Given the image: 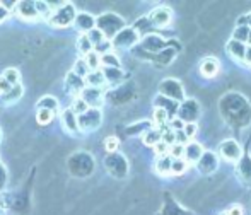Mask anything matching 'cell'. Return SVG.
<instances>
[{"label": "cell", "mask_w": 251, "mask_h": 215, "mask_svg": "<svg viewBox=\"0 0 251 215\" xmlns=\"http://www.w3.org/2000/svg\"><path fill=\"white\" fill-rule=\"evenodd\" d=\"M125 26L126 24H125V21H123V17L115 12H104L96 17V29H100L101 33L104 34L106 40H109V41H111Z\"/></svg>", "instance_id": "cell-1"}, {"label": "cell", "mask_w": 251, "mask_h": 215, "mask_svg": "<svg viewBox=\"0 0 251 215\" xmlns=\"http://www.w3.org/2000/svg\"><path fill=\"white\" fill-rule=\"evenodd\" d=\"M77 16L75 5L70 2H63L58 9L51 10V14L48 16V23L53 27H58V29H65L69 26H74V19Z\"/></svg>", "instance_id": "cell-2"}, {"label": "cell", "mask_w": 251, "mask_h": 215, "mask_svg": "<svg viewBox=\"0 0 251 215\" xmlns=\"http://www.w3.org/2000/svg\"><path fill=\"white\" fill-rule=\"evenodd\" d=\"M159 94L162 97H168L171 101H176V103L181 104L185 97V89H183V84L179 82L178 79H164L161 84H159Z\"/></svg>", "instance_id": "cell-3"}, {"label": "cell", "mask_w": 251, "mask_h": 215, "mask_svg": "<svg viewBox=\"0 0 251 215\" xmlns=\"http://www.w3.org/2000/svg\"><path fill=\"white\" fill-rule=\"evenodd\" d=\"M140 41V36L137 34V31L130 26H125L115 38L111 40V48L115 50H130Z\"/></svg>", "instance_id": "cell-4"}, {"label": "cell", "mask_w": 251, "mask_h": 215, "mask_svg": "<svg viewBox=\"0 0 251 215\" xmlns=\"http://www.w3.org/2000/svg\"><path fill=\"white\" fill-rule=\"evenodd\" d=\"M102 123V113L101 109L89 108L84 111L82 115L77 116V125H79V132H94L101 126Z\"/></svg>", "instance_id": "cell-5"}, {"label": "cell", "mask_w": 251, "mask_h": 215, "mask_svg": "<svg viewBox=\"0 0 251 215\" xmlns=\"http://www.w3.org/2000/svg\"><path fill=\"white\" fill-rule=\"evenodd\" d=\"M219 156L227 162H238L243 157V147L239 142L227 139L219 145Z\"/></svg>", "instance_id": "cell-6"}, {"label": "cell", "mask_w": 251, "mask_h": 215, "mask_svg": "<svg viewBox=\"0 0 251 215\" xmlns=\"http://www.w3.org/2000/svg\"><path fill=\"white\" fill-rule=\"evenodd\" d=\"M147 19L151 21L154 29H162V27H168L173 23V10L166 5H159L147 16Z\"/></svg>", "instance_id": "cell-7"}, {"label": "cell", "mask_w": 251, "mask_h": 215, "mask_svg": "<svg viewBox=\"0 0 251 215\" xmlns=\"http://www.w3.org/2000/svg\"><path fill=\"white\" fill-rule=\"evenodd\" d=\"M79 99L84 101L87 108L101 109L104 103V89H98V87H84L82 93L79 94Z\"/></svg>", "instance_id": "cell-8"}, {"label": "cell", "mask_w": 251, "mask_h": 215, "mask_svg": "<svg viewBox=\"0 0 251 215\" xmlns=\"http://www.w3.org/2000/svg\"><path fill=\"white\" fill-rule=\"evenodd\" d=\"M166 47H168V43H166L164 38L159 36V34H147V36L140 38V48L149 51V53L157 55L159 51L164 50Z\"/></svg>", "instance_id": "cell-9"}, {"label": "cell", "mask_w": 251, "mask_h": 215, "mask_svg": "<svg viewBox=\"0 0 251 215\" xmlns=\"http://www.w3.org/2000/svg\"><path fill=\"white\" fill-rule=\"evenodd\" d=\"M104 166L108 167V171L116 178H123L126 174V161L123 159V156L120 154H109L104 161Z\"/></svg>", "instance_id": "cell-10"}, {"label": "cell", "mask_w": 251, "mask_h": 215, "mask_svg": "<svg viewBox=\"0 0 251 215\" xmlns=\"http://www.w3.org/2000/svg\"><path fill=\"white\" fill-rule=\"evenodd\" d=\"M176 116L185 123H195L197 116H199V104H197V101L185 99L183 104H179Z\"/></svg>", "instance_id": "cell-11"}, {"label": "cell", "mask_w": 251, "mask_h": 215, "mask_svg": "<svg viewBox=\"0 0 251 215\" xmlns=\"http://www.w3.org/2000/svg\"><path fill=\"white\" fill-rule=\"evenodd\" d=\"M17 12V17L23 21H31V23H34V21L41 19L40 16H38L36 12V7H34V2H27V0H21V2L16 3V9H14Z\"/></svg>", "instance_id": "cell-12"}, {"label": "cell", "mask_w": 251, "mask_h": 215, "mask_svg": "<svg viewBox=\"0 0 251 215\" xmlns=\"http://www.w3.org/2000/svg\"><path fill=\"white\" fill-rule=\"evenodd\" d=\"M203 145L200 142H195V140H190L185 145V154H183V159L188 162V166L197 164L200 161V157L203 156Z\"/></svg>", "instance_id": "cell-13"}, {"label": "cell", "mask_w": 251, "mask_h": 215, "mask_svg": "<svg viewBox=\"0 0 251 215\" xmlns=\"http://www.w3.org/2000/svg\"><path fill=\"white\" fill-rule=\"evenodd\" d=\"M74 26L82 34H87L91 29L96 27V17L89 12H77L75 19H74Z\"/></svg>", "instance_id": "cell-14"}, {"label": "cell", "mask_w": 251, "mask_h": 215, "mask_svg": "<svg viewBox=\"0 0 251 215\" xmlns=\"http://www.w3.org/2000/svg\"><path fill=\"white\" fill-rule=\"evenodd\" d=\"M219 166V157L217 154L210 152V150H205L203 156L200 157V161L197 162V167L199 171H201L203 174H210L212 171H215Z\"/></svg>", "instance_id": "cell-15"}, {"label": "cell", "mask_w": 251, "mask_h": 215, "mask_svg": "<svg viewBox=\"0 0 251 215\" xmlns=\"http://www.w3.org/2000/svg\"><path fill=\"white\" fill-rule=\"evenodd\" d=\"M84 87H86L84 79H80L79 75H75L72 70H70V72L65 75V89H67V93H70L72 96L79 97V94L82 93Z\"/></svg>", "instance_id": "cell-16"}, {"label": "cell", "mask_w": 251, "mask_h": 215, "mask_svg": "<svg viewBox=\"0 0 251 215\" xmlns=\"http://www.w3.org/2000/svg\"><path fill=\"white\" fill-rule=\"evenodd\" d=\"M236 174L238 179L246 186H251V157H245L238 161V167H236Z\"/></svg>", "instance_id": "cell-17"}, {"label": "cell", "mask_w": 251, "mask_h": 215, "mask_svg": "<svg viewBox=\"0 0 251 215\" xmlns=\"http://www.w3.org/2000/svg\"><path fill=\"white\" fill-rule=\"evenodd\" d=\"M219 70H221V63H219L217 58H214V56H207V58L201 60L200 73L205 77V79H212V77H215L219 73Z\"/></svg>", "instance_id": "cell-18"}, {"label": "cell", "mask_w": 251, "mask_h": 215, "mask_svg": "<svg viewBox=\"0 0 251 215\" xmlns=\"http://www.w3.org/2000/svg\"><path fill=\"white\" fill-rule=\"evenodd\" d=\"M60 121H62L63 130H67L69 133H79V125H77V115L72 109H65L60 115Z\"/></svg>", "instance_id": "cell-19"}, {"label": "cell", "mask_w": 251, "mask_h": 215, "mask_svg": "<svg viewBox=\"0 0 251 215\" xmlns=\"http://www.w3.org/2000/svg\"><path fill=\"white\" fill-rule=\"evenodd\" d=\"M101 72L104 75L106 86H118L125 80V72L122 69H106V67H102Z\"/></svg>", "instance_id": "cell-20"}, {"label": "cell", "mask_w": 251, "mask_h": 215, "mask_svg": "<svg viewBox=\"0 0 251 215\" xmlns=\"http://www.w3.org/2000/svg\"><path fill=\"white\" fill-rule=\"evenodd\" d=\"M155 108H161V109H164V111L168 113L169 119H171V118H175V116L178 115L179 103H176V101L168 99V97L157 96V97H155Z\"/></svg>", "instance_id": "cell-21"}, {"label": "cell", "mask_w": 251, "mask_h": 215, "mask_svg": "<svg viewBox=\"0 0 251 215\" xmlns=\"http://www.w3.org/2000/svg\"><path fill=\"white\" fill-rule=\"evenodd\" d=\"M246 48H248V45H243V43H238V41L231 40L227 43V47H226V50H227V53L232 56V58L236 60V62H245V55H246Z\"/></svg>", "instance_id": "cell-22"}, {"label": "cell", "mask_w": 251, "mask_h": 215, "mask_svg": "<svg viewBox=\"0 0 251 215\" xmlns=\"http://www.w3.org/2000/svg\"><path fill=\"white\" fill-rule=\"evenodd\" d=\"M23 94H24V87L21 86V84H17V86L10 87L9 93H5V94L0 96V103L2 104H14V103H17V101H21Z\"/></svg>", "instance_id": "cell-23"}, {"label": "cell", "mask_w": 251, "mask_h": 215, "mask_svg": "<svg viewBox=\"0 0 251 215\" xmlns=\"http://www.w3.org/2000/svg\"><path fill=\"white\" fill-rule=\"evenodd\" d=\"M84 82H86L87 87H98V89H104L106 87V80H104V75H102L101 69L87 73V77L84 79Z\"/></svg>", "instance_id": "cell-24"}, {"label": "cell", "mask_w": 251, "mask_h": 215, "mask_svg": "<svg viewBox=\"0 0 251 215\" xmlns=\"http://www.w3.org/2000/svg\"><path fill=\"white\" fill-rule=\"evenodd\" d=\"M161 137H162V128H157V126H151L146 133L142 135L144 143L149 147H154L161 142Z\"/></svg>", "instance_id": "cell-25"}, {"label": "cell", "mask_w": 251, "mask_h": 215, "mask_svg": "<svg viewBox=\"0 0 251 215\" xmlns=\"http://www.w3.org/2000/svg\"><path fill=\"white\" fill-rule=\"evenodd\" d=\"M175 56H176V50L166 47L164 50H161L157 55H155L154 60H155V63H157L159 67H166V65H169L173 60H175Z\"/></svg>", "instance_id": "cell-26"}, {"label": "cell", "mask_w": 251, "mask_h": 215, "mask_svg": "<svg viewBox=\"0 0 251 215\" xmlns=\"http://www.w3.org/2000/svg\"><path fill=\"white\" fill-rule=\"evenodd\" d=\"M100 62H101V69L106 67V69H122V62H120L118 55L115 51H109L106 55L100 56Z\"/></svg>", "instance_id": "cell-27"}, {"label": "cell", "mask_w": 251, "mask_h": 215, "mask_svg": "<svg viewBox=\"0 0 251 215\" xmlns=\"http://www.w3.org/2000/svg\"><path fill=\"white\" fill-rule=\"evenodd\" d=\"M171 157L169 156H161L155 159L154 169L159 176H169V169H171Z\"/></svg>", "instance_id": "cell-28"}, {"label": "cell", "mask_w": 251, "mask_h": 215, "mask_svg": "<svg viewBox=\"0 0 251 215\" xmlns=\"http://www.w3.org/2000/svg\"><path fill=\"white\" fill-rule=\"evenodd\" d=\"M38 109H48L51 113H56L60 109V103L56 97L53 96H43L38 101Z\"/></svg>", "instance_id": "cell-29"}, {"label": "cell", "mask_w": 251, "mask_h": 215, "mask_svg": "<svg viewBox=\"0 0 251 215\" xmlns=\"http://www.w3.org/2000/svg\"><path fill=\"white\" fill-rule=\"evenodd\" d=\"M152 123H154V126H157V128H162V126H166L169 123L168 113H166L164 109H161V108H155L154 109V115H152Z\"/></svg>", "instance_id": "cell-30"}, {"label": "cell", "mask_w": 251, "mask_h": 215, "mask_svg": "<svg viewBox=\"0 0 251 215\" xmlns=\"http://www.w3.org/2000/svg\"><path fill=\"white\" fill-rule=\"evenodd\" d=\"M188 162L185 159H173L171 161V169H169V176H179L183 172L188 171Z\"/></svg>", "instance_id": "cell-31"}, {"label": "cell", "mask_w": 251, "mask_h": 215, "mask_svg": "<svg viewBox=\"0 0 251 215\" xmlns=\"http://www.w3.org/2000/svg\"><path fill=\"white\" fill-rule=\"evenodd\" d=\"M248 34H250L248 26H236V29L232 31V40L238 41V43L248 45Z\"/></svg>", "instance_id": "cell-32"}, {"label": "cell", "mask_w": 251, "mask_h": 215, "mask_svg": "<svg viewBox=\"0 0 251 215\" xmlns=\"http://www.w3.org/2000/svg\"><path fill=\"white\" fill-rule=\"evenodd\" d=\"M2 77L10 84V86H17V84H21V73H19V70L14 69V67H9V69L3 70Z\"/></svg>", "instance_id": "cell-33"}, {"label": "cell", "mask_w": 251, "mask_h": 215, "mask_svg": "<svg viewBox=\"0 0 251 215\" xmlns=\"http://www.w3.org/2000/svg\"><path fill=\"white\" fill-rule=\"evenodd\" d=\"M77 50H79V53L82 56H86L87 53H91V51L94 50L89 38H87L86 34H80V36L77 38Z\"/></svg>", "instance_id": "cell-34"}, {"label": "cell", "mask_w": 251, "mask_h": 215, "mask_svg": "<svg viewBox=\"0 0 251 215\" xmlns=\"http://www.w3.org/2000/svg\"><path fill=\"white\" fill-rule=\"evenodd\" d=\"M72 72L75 73V75H79L80 79H86L87 77V73L91 72L89 70V67H87V63L84 62V58L80 56V58H77L75 60V63H74V69H72Z\"/></svg>", "instance_id": "cell-35"}, {"label": "cell", "mask_w": 251, "mask_h": 215, "mask_svg": "<svg viewBox=\"0 0 251 215\" xmlns=\"http://www.w3.org/2000/svg\"><path fill=\"white\" fill-rule=\"evenodd\" d=\"M84 62L87 63V67H89L91 72H94V70H100L101 69V62H100V55L94 53V51H91V53H87L86 56H82Z\"/></svg>", "instance_id": "cell-36"}, {"label": "cell", "mask_w": 251, "mask_h": 215, "mask_svg": "<svg viewBox=\"0 0 251 215\" xmlns=\"http://www.w3.org/2000/svg\"><path fill=\"white\" fill-rule=\"evenodd\" d=\"M53 116H55V113L48 111V109H38L36 121L40 123V125H48V123L53 121Z\"/></svg>", "instance_id": "cell-37"}, {"label": "cell", "mask_w": 251, "mask_h": 215, "mask_svg": "<svg viewBox=\"0 0 251 215\" xmlns=\"http://www.w3.org/2000/svg\"><path fill=\"white\" fill-rule=\"evenodd\" d=\"M86 36L89 38V41H91V45H93V48H94V47H98V45L102 43V41L106 40L104 34H102L100 29H96V27H94V29H91L89 33L86 34Z\"/></svg>", "instance_id": "cell-38"}, {"label": "cell", "mask_w": 251, "mask_h": 215, "mask_svg": "<svg viewBox=\"0 0 251 215\" xmlns=\"http://www.w3.org/2000/svg\"><path fill=\"white\" fill-rule=\"evenodd\" d=\"M161 142H164L166 145L171 147L173 143H175V132H173L171 128H169L168 125L162 126V137H161Z\"/></svg>", "instance_id": "cell-39"}, {"label": "cell", "mask_w": 251, "mask_h": 215, "mask_svg": "<svg viewBox=\"0 0 251 215\" xmlns=\"http://www.w3.org/2000/svg\"><path fill=\"white\" fill-rule=\"evenodd\" d=\"M183 154H185V145L173 143V145L169 147V157H171V159H183Z\"/></svg>", "instance_id": "cell-40"}, {"label": "cell", "mask_w": 251, "mask_h": 215, "mask_svg": "<svg viewBox=\"0 0 251 215\" xmlns=\"http://www.w3.org/2000/svg\"><path fill=\"white\" fill-rule=\"evenodd\" d=\"M118 147H120V142L116 137H108V139L104 140V149L108 150L109 154H115L116 150H118Z\"/></svg>", "instance_id": "cell-41"}, {"label": "cell", "mask_w": 251, "mask_h": 215, "mask_svg": "<svg viewBox=\"0 0 251 215\" xmlns=\"http://www.w3.org/2000/svg\"><path fill=\"white\" fill-rule=\"evenodd\" d=\"M94 53H98V55H106V53H109V51H113V48H111V41L109 40H104L102 43H100L98 47H94Z\"/></svg>", "instance_id": "cell-42"}, {"label": "cell", "mask_w": 251, "mask_h": 215, "mask_svg": "<svg viewBox=\"0 0 251 215\" xmlns=\"http://www.w3.org/2000/svg\"><path fill=\"white\" fill-rule=\"evenodd\" d=\"M34 7H36V12L40 17H47L48 19V16L51 14L50 7H48V2H34Z\"/></svg>", "instance_id": "cell-43"}, {"label": "cell", "mask_w": 251, "mask_h": 215, "mask_svg": "<svg viewBox=\"0 0 251 215\" xmlns=\"http://www.w3.org/2000/svg\"><path fill=\"white\" fill-rule=\"evenodd\" d=\"M183 132H185V135L188 137V140H193V137H195L197 132H199V125H197V123H185Z\"/></svg>", "instance_id": "cell-44"}, {"label": "cell", "mask_w": 251, "mask_h": 215, "mask_svg": "<svg viewBox=\"0 0 251 215\" xmlns=\"http://www.w3.org/2000/svg\"><path fill=\"white\" fill-rule=\"evenodd\" d=\"M70 109H72V111L75 113L77 116H79V115H82L84 111H87V109H89V108H87L86 104H84V101H82V99H79V97H75V101H74V103H72V108H70Z\"/></svg>", "instance_id": "cell-45"}, {"label": "cell", "mask_w": 251, "mask_h": 215, "mask_svg": "<svg viewBox=\"0 0 251 215\" xmlns=\"http://www.w3.org/2000/svg\"><path fill=\"white\" fill-rule=\"evenodd\" d=\"M188 142H190L188 137L185 135V132H183V130L175 132V143H178V145H186Z\"/></svg>", "instance_id": "cell-46"}, {"label": "cell", "mask_w": 251, "mask_h": 215, "mask_svg": "<svg viewBox=\"0 0 251 215\" xmlns=\"http://www.w3.org/2000/svg\"><path fill=\"white\" fill-rule=\"evenodd\" d=\"M154 150H155V154H157V157L169 156V145H166L164 142H159L157 145H154Z\"/></svg>", "instance_id": "cell-47"}, {"label": "cell", "mask_w": 251, "mask_h": 215, "mask_svg": "<svg viewBox=\"0 0 251 215\" xmlns=\"http://www.w3.org/2000/svg\"><path fill=\"white\" fill-rule=\"evenodd\" d=\"M226 214L227 215H245V210H243L241 205H232L226 210Z\"/></svg>", "instance_id": "cell-48"}, {"label": "cell", "mask_w": 251, "mask_h": 215, "mask_svg": "<svg viewBox=\"0 0 251 215\" xmlns=\"http://www.w3.org/2000/svg\"><path fill=\"white\" fill-rule=\"evenodd\" d=\"M10 87H12V86H10V84L7 82L2 75H0V96H2V94H5V93H9Z\"/></svg>", "instance_id": "cell-49"}, {"label": "cell", "mask_w": 251, "mask_h": 215, "mask_svg": "<svg viewBox=\"0 0 251 215\" xmlns=\"http://www.w3.org/2000/svg\"><path fill=\"white\" fill-rule=\"evenodd\" d=\"M5 183H7V171H5V167L0 164V190L5 186Z\"/></svg>", "instance_id": "cell-50"}, {"label": "cell", "mask_w": 251, "mask_h": 215, "mask_svg": "<svg viewBox=\"0 0 251 215\" xmlns=\"http://www.w3.org/2000/svg\"><path fill=\"white\" fill-rule=\"evenodd\" d=\"M9 16H10V12L2 5V3H0V24L5 23V21L9 19Z\"/></svg>", "instance_id": "cell-51"}, {"label": "cell", "mask_w": 251, "mask_h": 215, "mask_svg": "<svg viewBox=\"0 0 251 215\" xmlns=\"http://www.w3.org/2000/svg\"><path fill=\"white\" fill-rule=\"evenodd\" d=\"M0 3H2V5L5 7V9L10 12V10L16 9V3H17V2H16V0H10V2H7V0H2V2H0Z\"/></svg>", "instance_id": "cell-52"}, {"label": "cell", "mask_w": 251, "mask_h": 215, "mask_svg": "<svg viewBox=\"0 0 251 215\" xmlns=\"http://www.w3.org/2000/svg\"><path fill=\"white\" fill-rule=\"evenodd\" d=\"M245 65H248V67H251V47H248L246 48V55H245Z\"/></svg>", "instance_id": "cell-53"}, {"label": "cell", "mask_w": 251, "mask_h": 215, "mask_svg": "<svg viewBox=\"0 0 251 215\" xmlns=\"http://www.w3.org/2000/svg\"><path fill=\"white\" fill-rule=\"evenodd\" d=\"M246 21H248V27H251V12L246 14Z\"/></svg>", "instance_id": "cell-54"}, {"label": "cell", "mask_w": 251, "mask_h": 215, "mask_svg": "<svg viewBox=\"0 0 251 215\" xmlns=\"http://www.w3.org/2000/svg\"><path fill=\"white\" fill-rule=\"evenodd\" d=\"M248 45L251 47V27H250V34H248Z\"/></svg>", "instance_id": "cell-55"}, {"label": "cell", "mask_w": 251, "mask_h": 215, "mask_svg": "<svg viewBox=\"0 0 251 215\" xmlns=\"http://www.w3.org/2000/svg\"><path fill=\"white\" fill-rule=\"evenodd\" d=\"M0 215H5V214H3V209H2V207H0Z\"/></svg>", "instance_id": "cell-56"}, {"label": "cell", "mask_w": 251, "mask_h": 215, "mask_svg": "<svg viewBox=\"0 0 251 215\" xmlns=\"http://www.w3.org/2000/svg\"><path fill=\"white\" fill-rule=\"evenodd\" d=\"M0 205H2V195H0Z\"/></svg>", "instance_id": "cell-57"}, {"label": "cell", "mask_w": 251, "mask_h": 215, "mask_svg": "<svg viewBox=\"0 0 251 215\" xmlns=\"http://www.w3.org/2000/svg\"><path fill=\"white\" fill-rule=\"evenodd\" d=\"M0 140H2V130H0Z\"/></svg>", "instance_id": "cell-58"}, {"label": "cell", "mask_w": 251, "mask_h": 215, "mask_svg": "<svg viewBox=\"0 0 251 215\" xmlns=\"http://www.w3.org/2000/svg\"><path fill=\"white\" fill-rule=\"evenodd\" d=\"M219 215H227V214H226V212H222V214H219Z\"/></svg>", "instance_id": "cell-59"}]
</instances>
